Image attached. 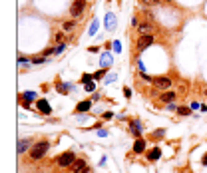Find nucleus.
Here are the masks:
<instances>
[{
  "label": "nucleus",
  "mask_w": 207,
  "mask_h": 173,
  "mask_svg": "<svg viewBox=\"0 0 207 173\" xmlns=\"http://www.w3.org/2000/svg\"><path fill=\"white\" fill-rule=\"evenodd\" d=\"M48 149H50V143H48V141H38V143H34V147L30 149V159H32V161L42 159V157L46 155Z\"/></svg>",
  "instance_id": "f257e3e1"
},
{
  "label": "nucleus",
  "mask_w": 207,
  "mask_h": 173,
  "mask_svg": "<svg viewBox=\"0 0 207 173\" xmlns=\"http://www.w3.org/2000/svg\"><path fill=\"white\" fill-rule=\"evenodd\" d=\"M171 82H173V80L169 78V76H157V78H154L151 84H154L155 90H163V91H165V90L171 88Z\"/></svg>",
  "instance_id": "f03ea898"
},
{
  "label": "nucleus",
  "mask_w": 207,
  "mask_h": 173,
  "mask_svg": "<svg viewBox=\"0 0 207 173\" xmlns=\"http://www.w3.org/2000/svg\"><path fill=\"white\" fill-rule=\"evenodd\" d=\"M74 161H76V155L72 153V151H64L62 155H58V157H56V163L60 167H72Z\"/></svg>",
  "instance_id": "7ed1b4c3"
},
{
  "label": "nucleus",
  "mask_w": 207,
  "mask_h": 173,
  "mask_svg": "<svg viewBox=\"0 0 207 173\" xmlns=\"http://www.w3.org/2000/svg\"><path fill=\"white\" fill-rule=\"evenodd\" d=\"M86 0H74L72 2V6H70V14L74 16V18H80L82 14H84V10H86Z\"/></svg>",
  "instance_id": "20e7f679"
},
{
  "label": "nucleus",
  "mask_w": 207,
  "mask_h": 173,
  "mask_svg": "<svg viewBox=\"0 0 207 173\" xmlns=\"http://www.w3.org/2000/svg\"><path fill=\"white\" fill-rule=\"evenodd\" d=\"M72 173H90V167H88V163H86L84 159L76 157V161L72 163Z\"/></svg>",
  "instance_id": "39448f33"
},
{
  "label": "nucleus",
  "mask_w": 207,
  "mask_h": 173,
  "mask_svg": "<svg viewBox=\"0 0 207 173\" xmlns=\"http://www.w3.org/2000/svg\"><path fill=\"white\" fill-rule=\"evenodd\" d=\"M154 44V34H145V36H139L138 38V50H145Z\"/></svg>",
  "instance_id": "423d86ee"
},
{
  "label": "nucleus",
  "mask_w": 207,
  "mask_h": 173,
  "mask_svg": "<svg viewBox=\"0 0 207 173\" xmlns=\"http://www.w3.org/2000/svg\"><path fill=\"white\" fill-rule=\"evenodd\" d=\"M36 107L40 110V113H44V116H50V113H52V107H50V104H48L46 100H38Z\"/></svg>",
  "instance_id": "0eeeda50"
},
{
  "label": "nucleus",
  "mask_w": 207,
  "mask_h": 173,
  "mask_svg": "<svg viewBox=\"0 0 207 173\" xmlns=\"http://www.w3.org/2000/svg\"><path fill=\"white\" fill-rule=\"evenodd\" d=\"M138 32H139V36L154 34V26H151L149 22H144V24H139V26H138Z\"/></svg>",
  "instance_id": "6e6552de"
},
{
  "label": "nucleus",
  "mask_w": 207,
  "mask_h": 173,
  "mask_svg": "<svg viewBox=\"0 0 207 173\" xmlns=\"http://www.w3.org/2000/svg\"><path fill=\"white\" fill-rule=\"evenodd\" d=\"M175 98H177V94H173V91H169V90H165L161 94V101H163V104H173Z\"/></svg>",
  "instance_id": "1a4fd4ad"
},
{
  "label": "nucleus",
  "mask_w": 207,
  "mask_h": 173,
  "mask_svg": "<svg viewBox=\"0 0 207 173\" xmlns=\"http://www.w3.org/2000/svg\"><path fill=\"white\" fill-rule=\"evenodd\" d=\"M106 28L110 30V32L116 28V16H114L112 12H108V14H106Z\"/></svg>",
  "instance_id": "9d476101"
},
{
  "label": "nucleus",
  "mask_w": 207,
  "mask_h": 173,
  "mask_svg": "<svg viewBox=\"0 0 207 173\" xmlns=\"http://www.w3.org/2000/svg\"><path fill=\"white\" fill-rule=\"evenodd\" d=\"M100 64H102V68L112 66V54H110V52H104L102 58H100Z\"/></svg>",
  "instance_id": "9b49d317"
},
{
  "label": "nucleus",
  "mask_w": 207,
  "mask_h": 173,
  "mask_svg": "<svg viewBox=\"0 0 207 173\" xmlns=\"http://www.w3.org/2000/svg\"><path fill=\"white\" fill-rule=\"evenodd\" d=\"M90 107H92V101H80L78 106H76V111H80V113H84V111H90Z\"/></svg>",
  "instance_id": "f8f14e48"
},
{
  "label": "nucleus",
  "mask_w": 207,
  "mask_h": 173,
  "mask_svg": "<svg viewBox=\"0 0 207 173\" xmlns=\"http://www.w3.org/2000/svg\"><path fill=\"white\" fill-rule=\"evenodd\" d=\"M28 149H30V141H28V139H20V141H18V153L22 155L24 151H28Z\"/></svg>",
  "instance_id": "ddd939ff"
},
{
  "label": "nucleus",
  "mask_w": 207,
  "mask_h": 173,
  "mask_svg": "<svg viewBox=\"0 0 207 173\" xmlns=\"http://www.w3.org/2000/svg\"><path fill=\"white\" fill-rule=\"evenodd\" d=\"M144 147H145V141H144V139H135V143H134V151H135V153H141V151H144Z\"/></svg>",
  "instance_id": "4468645a"
},
{
  "label": "nucleus",
  "mask_w": 207,
  "mask_h": 173,
  "mask_svg": "<svg viewBox=\"0 0 207 173\" xmlns=\"http://www.w3.org/2000/svg\"><path fill=\"white\" fill-rule=\"evenodd\" d=\"M139 129H141V127H139V121H132V123H129V131H132L135 137L139 136Z\"/></svg>",
  "instance_id": "2eb2a0df"
},
{
  "label": "nucleus",
  "mask_w": 207,
  "mask_h": 173,
  "mask_svg": "<svg viewBox=\"0 0 207 173\" xmlns=\"http://www.w3.org/2000/svg\"><path fill=\"white\" fill-rule=\"evenodd\" d=\"M159 155H161V151L159 149H154V151H149V153H148V159H151V161H155V159H159Z\"/></svg>",
  "instance_id": "dca6fc26"
},
{
  "label": "nucleus",
  "mask_w": 207,
  "mask_h": 173,
  "mask_svg": "<svg viewBox=\"0 0 207 173\" xmlns=\"http://www.w3.org/2000/svg\"><path fill=\"white\" fill-rule=\"evenodd\" d=\"M159 2H161V0H141V4H144V6H157Z\"/></svg>",
  "instance_id": "f3484780"
},
{
  "label": "nucleus",
  "mask_w": 207,
  "mask_h": 173,
  "mask_svg": "<svg viewBox=\"0 0 207 173\" xmlns=\"http://www.w3.org/2000/svg\"><path fill=\"white\" fill-rule=\"evenodd\" d=\"M177 113L179 116H189L191 111H189V107H177Z\"/></svg>",
  "instance_id": "a211bd4d"
},
{
  "label": "nucleus",
  "mask_w": 207,
  "mask_h": 173,
  "mask_svg": "<svg viewBox=\"0 0 207 173\" xmlns=\"http://www.w3.org/2000/svg\"><path fill=\"white\" fill-rule=\"evenodd\" d=\"M74 22H64V30H66V32H70V30H74Z\"/></svg>",
  "instance_id": "6ab92c4d"
},
{
  "label": "nucleus",
  "mask_w": 207,
  "mask_h": 173,
  "mask_svg": "<svg viewBox=\"0 0 207 173\" xmlns=\"http://www.w3.org/2000/svg\"><path fill=\"white\" fill-rule=\"evenodd\" d=\"M96 30H98V20H94V22H92V28H90V34H96Z\"/></svg>",
  "instance_id": "aec40b11"
},
{
  "label": "nucleus",
  "mask_w": 207,
  "mask_h": 173,
  "mask_svg": "<svg viewBox=\"0 0 207 173\" xmlns=\"http://www.w3.org/2000/svg\"><path fill=\"white\" fill-rule=\"evenodd\" d=\"M92 78H94V76H90V74H84V76H82V82H84V84H88Z\"/></svg>",
  "instance_id": "412c9836"
},
{
  "label": "nucleus",
  "mask_w": 207,
  "mask_h": 173,
  "mask_svg": "<svg viewBox=\"0 0 207 173\" xmlns=\"http://www.w3.org/2000/svg\"><path fill=\"white\" fill-rule=\"evenodd\" d=\"M34 96H36L34 91H26V94H24V98H26V100L30 101V100H34Z\"/></svg>",
  "instance_id": "4be33fe9"
},
{
  "label": "nucleus",
  "mask_w": 207,
  "mask_h": 173,
  "mask_svg": "<svg viewBox=\"0 0 207 173\" xmlns=\"http://www.w3.org/2000/svg\"><path fill=\"white\" fill-rule=\"evenodd\" d=\"M114 80H116V74H110V76H108V78H106V84H110V82H114Z\"/></svg>",
  "instance_id": "5701e85b"
},
{
  "label": "nucleus",
  "mask_w": 207,
  "mask_h": 173,
  "mask_svg": "<svg viewBox=\"0 0 207 173\" xmlns=\"http://www.w3.org/2000/svg\"><path fill=\"white\" fill-rule=\"evenodd\" d=\"M86 90H88V91H94V82H88V84H86Z\"/></svg>",
  "instance_id": "b1692460"
},
{
  "label": "nucleus",
  "mask_w": 207,
  "mask_h": 173,
  "mask_svg": "<svg viewBox=\"0 0 207 173\" xmlns=\"http://www.w3.org/2000/svg\"><path fill=\"white\" fill-rule=\"evenodd\" d=\"M32 64H44V58H34Z\"/></svg>",
  "instance_id": "393cba45"
},
{
  "label": "nucleus",
  "mask_w": 207,
  "mask_h": 173,
  "mask_svg": "<svg viewBox=\"0 0 207 173\" xmlns=\"http://www.w3.org/2000/svg\"><path fill=\"white\" fill-rule=\"evenodd\" d=\"M114 50H116V52H119V50H122V46H119V42H114Z\"/></svg>",
  "instance_id": "a878e982"
},
{
  "label": "nucleus",
  "mask_w": 207,
  "mask_h": 173,
  "mask_svg": "<svg viewBox=\"0 0 207 173\" xmlns=\"http://www.w3.org/2000/svg\"><path fill=\"white\" fill-rule=\"evenodd\" d=\"M102 76H104V70H100V72H96V74H94V78H102Z\"/></svg>",
  "instance_id": "bb28decb"
},
{
  "label": "nucleus",
  "mask_w": 207,
  "mask_h": 173,
  "mask_svg": "<svg viewBox=\"0 0 207 173\" xmlns=\"http://www.w3.org/2000/svg\"><path fill=\"white\" fill-rule=\"evenodd\" d=\"M203 165H207V153L203 155Z\"/></svg>",
  "instance_id": "cd10ccee"
},
{
  "label": "nucleus",
  "mask_w": 207,
  "mask_h": 173,
  "mask_svg": "<svg viewBox=\"0 0 207 173\" xmlns=\"http://www.w3.org/2000/svg\"><path fill=\"white\" fill-rule=\"evenodd\" d=\"M161 2H169V0H161Z\"/></svg>",
  "instance_id": "c85d7f7f"
},
{
  "label": "nucleus",
  "mask_w": 207,
  "mask_h": 173,
  "mask_svg": "<svg viewBox=\"0 0 207 173\" xmlns=\"http://www.w3.org/2000/svg\"><path fill=\"white\" fill-rule=\"evenodd\" d=\"M205 96H207V90H205Z\"/></svg>",
  "instance_id": "c756f323"
}]
</instances>
